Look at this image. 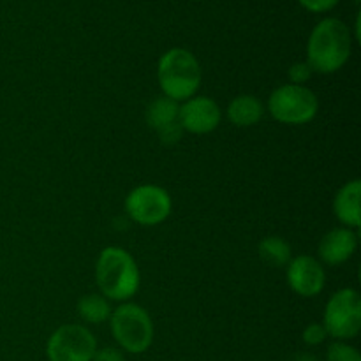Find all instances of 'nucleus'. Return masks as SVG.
I'll return each instance as SVG.
<instances>
[{
	"label": "nucleus",
	"instance_id": "f257e3e1",
	"mask_svg": "<svg viewBox=\"0 0 361 361\" xmlns=\"http://www.w3.org/2000/svg\"><path fill=\"white\" fill-rule=\"evenodd\" d=\"M353 34L338 18H324L312 28L307 42V60L314 73L334 74L349 62Z\"/></svg>",
	"mask_w": 361,
	"mask_h": 361
},
{
	"label": "nucleus",
	"instance_id": "f03ea898",
	"mask_svg": "<svg viewBox=\"0 0 361 361\" xmlns=\"http://www.w3.org/2000/svg\"><path fill=\"white\" fill-rule=\"evenodd\" d=\"M95 281L104 298L126 303L134 298L141 286L136 259L122 247H106L95 263Z\"/></svg>",
	"mask_w": 361,
	"mask_h": 361
},
{
	"label": "nucleus",
	"instance_id": "7ed1b4c3",
	"mask_svg": "<svg viewBox=\"0 0 361 361\" xmlns=\"http://www.w3.org/2000/svg\"><path fill=\"white\" fill-rule=\"evenodd\" d=\"M157 81L162 95L183 102L197 95L203 81V69L192 51L185 48H171L159 59Z\"/></svg>",
	"mask_w": 361,
	"mask_h": 361
},
{
	"label": "nucleus",
	"instance_id": "20e7f679",
	"mask_svg": "<svg viewBox=\"0 0 361 361\" xmlns=\"http://www.w3.org/2000/svg\"><path fill=\"white\" fill-rule=\"evenodd\" d=\"M113 338L123 351L141 355L148 351L154 342V321L150 314L137 303H120L109 316Z\"/></svg>",
	"mask_w": 361,
	"mask_h": 361
},
{
	"label": "nucleus",
	"instance_id": "39448f33",
	"mask_svg": "<svg viewBox=\"0 0 361 361\" xmlns=\"http://www.w3.org/2000/svg\"><path fill=\"white\" fill-rule=\"evenodd\" d=\"M271 118L286 126H305L319 111V99L307 85L284 83L275 88L267 102Z\"/></svg>",
	"mask_w": 361,
	"mask_h": 361
},
{
	"label": "nucleus",
	"instance_id": "423d86ee",
	"mask_svg": "<svg viewBox=\"0 0 361 361\" xmlns=\"http://www.w3.org/2000/svg\"><path fill=\"white\" fill-rule=\"evenodd\" d=\"M328 337L338 342L355 338L361 330V296L356 289L344 288L330 296L323 314Z\"/></svg>",
	"mask_w": 361,
	"mask_h": 361
},
{
	"label": "nucleus",
	"instance_id": "0eeeda50",
	"mask_svg": "<svg viewBox=\"0 0 361 361\" xmlns=\"http://www.w3.org/2000/svg\"><path fill=\"white\" fill-rule=\"evenodd\" d=\"M173 201L168 190L161 185L145 183L130 190L126 197V212L136 224L152 228L159 226L171 215Z\"/></svg>",
	"mask_w": 361,
	"mask_h": 361
},
{
	"label": "nucleus",
	"instance_id": "6e6552de",
	"mask_svg": "<svg viewBox=\"0 0 361 361\" xmlns=\"http://www.w3.org/2000/svg\"><path fill=\"white\" fill-rule=\"evenodd\" d=\"M97 351L94 334L83 324H62L46 344L49 361H92Z\"/></svg>",
	"mask_w": 361,
	"mask_h": 361
},
{
	"label": "nucleus",
	"instance_id": "1a4fd4ad",
	"mask_svg": "<svg viewBox=\"0 0 361 361\" xmlns=\"http://www.w3.org/2000/svg\"><path fill=\"white\" fill-rule=\"evenodd\" d=\"M222 109L215 99L207 95H194L187 101L180 102L178 123L183 133L210 134L221 126Z\"/></svg>",
	"mask_w": 361,
	"mask_h": 361
},
{
	"label": "nucleus",
	"instance_id": "9d476101",
	"mask_svg": "<svg viewBox=\"0 0 361 361\" xmlns=\"http://www.w3.org/2000/svg\"><path fill=\"white\" fill-rule=\"evenodd\" d=\"M286 279L293 291L303 298L321 295L326 286V271L323 263L314 256H296L286 267Z\"/></svg>",
	"mask_w": 361,
	"mask_h": 361
},
{
	"label": "nucleus",
	"instance_id": "9b49d317",
	"mask_svg": "<svg viewBox=\"0 0 361 361\" xmlns=\"http://www.w3.org/2000/svg\"><path fill=\"white\" fill-rule=\"evenodd\" d=\"M358 249V233L351 228H335L321 238L317 245L319 261L330 267H338L355 256Z\"/></svg>",
	"mask_w": 361,
	"mask_h": 361
},
{
	"label": "nucleus",
	"instance_id": "f8f14e48",
	"mask_svg": "<svg viewBox=\"0 0 361 361\" xmlns=\"http://www.w3.org/2000/svg\"><path fill=\"white\" fill-rule=\"evenodd\" d=\"M360 197H361V182L358 178L344 183L335 194L334 200V214L338 221L344 224V228L358 229L361 226V212H360Z\"/></svg>",
	"mask_w": 361,
	"mask_h": 361
},
{
	"label": "nucleus",
	"instance_id": "ddd939ff",
	"mask_svg": "<svg viewBox=\"0 0 361 361\" xmlns=\"http://www.w3.org/2000/svg\"><path fill=\"white\" fill-rule=\"evenodd\" d=\"M264 115V104L259 97L250 94H242L233 99L226 109V116L236 127H252L261 122Z\"/></svg>",
	"mask_w": 361,
	"mask_h": 361
},
{
	"label": "nucleus",
	"instance_id": "4468645a",
	"mask_svg": "<svg viewBox=\"0 0 361 361\" xmlns=\"http://www.w3.org/2000/svg\"><path fill=\"white\" fill-rule=\"evenodd\" d=\"M178 111L180 102L161 95L148 104L145 116H147L148 127H152L154 130H161L178 122Z\"/></svg>",
	"mask_w": 361,
	"mask_h": 361
},
{
	"label": "nucleus",
	"instance_id": "2eb2a0df",
	"mask_svg": "<svg viewBox=\"0 0 361 361\" xmlns=\"http://www.w3.org/2000/svg\"><path fill=\"white\" fill-rule=\"evenodd\" d=\"M111 312V303L101 293H88V295L81 296L80 302H78V314H80L81 319L90 324L106 323V321H109Z\"/></svg>",
	"mask_w": 361,
	"mask_h": 361
},
{
	"label": "nucleus",
	"instance_id": "dca6fc26",
	"mask_svg": "<svg viewBox=\"0 0 361 361\" xmlns=\"http://www.w3.org/2000/svg\"><path fill=\"white\" fill-rule=\"evenodd\" d=\"M257 252H259V257L264 263L275 268L288 267L289 261L293 259L291 245L282 236H267V238H263L257 245Z\"/></svg>",
	"mask_w": 361,
	"mask_h": 361
},
{
	"label": "nucleus",
	"instance_id": "f3484780",
	"mask_svg": "<svg viewBox=\"0 0 361 361\" xmlns=\"http://www.w3.org/2000/svg\"><path fill=\"white\" fill-rule=\"evenodd\" d=\"M326 361H361L358 349L349 345L348 342L335 341L326 351Z\"/></svg>",
	"mask_w": 361,
	"mask_h": 361
},
{
	"label": "nucleus",
	"instance_id": "a211bd4d",
	"mask_svg": "<svg viewBox=\"0 0 361 361\" xmlns=\"http://www.w3.org/2000/svg\"><path fill=\"white\" fill-rule=\"evenodd\" d=\"M314 71L312 67L309 66L307 62H296L289 67L288 71V78H289V83L293 85H305L307 81L312 78Z\"/></svg>",
	"mask_w": 361,
	"mask_h": 361
},
{
	"label": "nucleus",
	"instance_id": "6ab92c4d",
	"mask_svg": "<svg viewBox=\"0 0 361 361\" xmlns=\"http://www.w3.org/2000/svg\"><path fill=\"white\" fill-rule=\"evenodd\" d=\"M326 337H328V334H326V330H324L323 323H310L309 326H305V330H303V334H302L303 342L309 345L323 344V342L326 341Z\"/></svg>",
	"mask_w": 361,
	"mask_h": 361
},
{
	"label": "nucleus",
	"instance_id": "aec40b11",
	"mask_svg": "<svg viewBox=\"0 0 361 361\" xmlns=\"http://www.w3.org/2000/svg\"><path fill=\"white\" fill-rule=\"evenodd\" d=\"M341 0H298L300 6L309 13H326L334 9Z\"/></svg>",
	"mask_w": 361,
	"mask_h": 361
},
{
	"label": "nucleus",
	"instance_id": "412c9836",
	"mask_svg": "<svg viewBox=\"0 0 361 361\" xmlns=\"http://www.w3.org/2000/svg\"><path fill=\"white\" fill-rule=\"evenodd\" d=\"M157 134L164 145H175L182 140L183 129L180 127V123L176 122V123H173V126H168V127H164V129L157 130Z\"/></svg>",
	"mask_w": 361,
	"mask_h": 361
},
{
	"label": "nucleus",
	"instance_id": "4be33fe9",
	"mask_svg": "<svg viewBox=\"0 0 361 361\" xmlns=\"http://www.w3.org/2000/svg\"><path fill=\"white\" fill-rule=\"evenodd\" d=\"M92 361H126V360H123V355L120 353V349L104 348V349H97V351H95L94 360Z\"/></svg>",
	"mask_w": 361,
	"mask_h": 361
},
{
	"label": "nucleus",
	"instance_id": "5701e85b",
	"mask_svg": "<svg viewBox=\"0 0 361 361\" xmlns=\"http://www.w3.org/2000/svg\"><path fill=\"white\" fill-rule=\"evenodd\" d=\"M293 361H319V360H317V356L309 355V353H302V355L295 356Z\"/></svg>",
	"mask_w": 361,
	"mask_h": 361
}]
</instances>
